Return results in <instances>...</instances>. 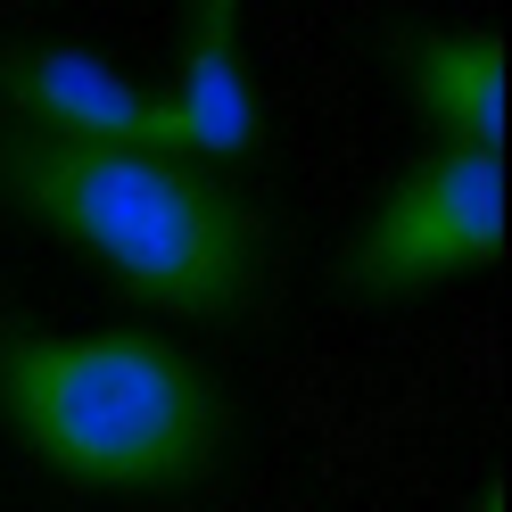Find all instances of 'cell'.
Instances as JSON below:
<instances>
[{"label": "cell", "instance_id": "cell-1", "mask_svg": "<svg viewBox=\"0 0 512 512\" xmlns=\"http://www.w3.org/2000/svg\"><path fill=\"white\" fill-rule=\"evenodd\" d=\"M0 190L166 314L215 323L256 298L265 265L256 207L166 149H83L17 124L0 133Z\"/></svg>", "mask_w": 512, "mask_h": 512}, {"label": "cell", "instance_id": "cell-2", "mask_svg": "<svg viewBox=\"0 0 512 512\" xmlns=\"http://www.w3.org/2000/svg\"><path fill=\"white\" fill-rule=\"evenodd\" d=\"M0 422L75 488L174 496L223 455V389L157 331H9Z\"/></svg>", "mask_w": 512, "mask_h": 512}, {"label": "cell", "instance_id": "cell-3", "mask_svg": "<svg viewBox=\"0 0 512 512\" xmlns=\"http://www.w3.org/2000/svg\"><path fill=\"white\" fill-rule=\"evenodd\" d=\"M496 256H504V166L488 149H438L380 199V215L347 248L339 281L372 298H405L430 281L479 273Z\"/></svg>", "mask_w": 512, "mask_h": 512}, {"label": "cell", "instance_id": "cell-4", "mask_svg": "<svg viewBox=\"0 0 512 512\" xmlns=\"http://www.w3.org/2000/svg\"><path fill=\"white\" fill-rule=\"evenodd\" d=\"M0 91L25 133L83 149H166V100H149L91 50H17L0 58Z\"/></svg>", "mask_w": 512, "mask_h": 512}, {"label": "cell", "instance_id": "cell-5", "mask_svg": "<svg viewBox=\"0 0 512 512\" xmlns=\"http://www.w3.org/2000/svg\"><path fill=\"white\" fill-rule=\"evenodd\" d=\"M232 25H240V0H190V50L166 100V149H190V157L256 149V100H248Z\"/></svg>", "mask_w": 512, "mask_h": 512}, {"label": "cell", "instance_id": "cell-6", "mask_svg": "<svg viewBox=\"0 0 512 512\" xmlns=\"http://www.w3.org/2000/svg\"><path fill=\"white\" fill-rule=\"evenodd\" d=\"M413 100L455 149H504V42L496 34H413L405 42Z\"/></svg>", "mask_w": 512, "mask_h": 512}]
</instances>
